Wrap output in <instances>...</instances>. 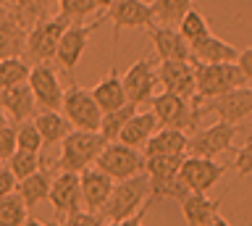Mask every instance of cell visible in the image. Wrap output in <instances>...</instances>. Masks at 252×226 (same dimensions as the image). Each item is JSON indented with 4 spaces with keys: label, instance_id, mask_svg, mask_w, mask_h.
I'll return each mask as SVG.
<instances>
[{
    "label": "cell",
    "instance_id": "6da1fadb",
    "mask_svg": "<svg viewBox=\"0 0 252 226\" xmlns=\"http://www.w3.org/2000/svg\"><path fill=\"white\" fill-rule=\"evenodd\" d=\"M61 155L58 161L53 163V168L66 171V174H84L92 163H97L100 153L105 150V139H102L100 131H71V134L61 142Z\"/></svg>",
    "mask_w": 252,
    "mask_h": 226
},
{
    "label": "cell",
    "instance_id": "7a4b0ae2",
    "mask_svg": "<svg viewBox=\"0 0 252 226\" xmlns=\"http://www.w3.org/2000/svg\"><path fill=\"white\" fill-rule=\"evenodd\" d=\"M194 82H197V97L192 103H200V100H213L247 87L250 79L244 76L239 64H220V66L194 64Z\"/></svg>",
    "mask_w": 252,
    "mask_h": 226
},
{
    "label": "cell",
    "instance_id": "3957f363",
    "mask_svg": "<svg viewBox=\"0 0 252 226\" xmlns=\"http://www.w3.org/2000/svg\"><path fill=\"white\" fill-rule=\"evenodd\" d=\"M150 200V176L139 174L124 182H116L113 194H110L105 210L100 216H105L108 221H126V218L137 216Z\"/></svg>",
    "mask_w": 252,
    "mask_h": 226
},
{
    "label": "cell",
    "instance_id": "277c9868",
    "mask_svg": "<svg viewBox=\"0 0 252 226\" xmlns=\"http://www.w3.org/2000/svg\"><path fill=\"white\" fill-rule=\"evenodd\" d=\"M71 27V21L66 16H53V19H45L39 21L37 27L29 29V37H27V50H24V56L29 61H34L37 64H50L55 61V53H58V45L63 40V34H66V29Z\"/></svg>",
    "mask_w": 252,
    "mask_h": 226
},
{
    "label": "cell",
    "instance_id": "5b68a950",
    "mask_svg": "<svg viewBox=\"0 0 252 226\" xmlns=\"http://www.w3.org/2000/svg\"><path fill=\"white\" fill-rule=\"evenodd\" d=\"M145 153H139L137 147H129L124 142H108L105 150L100 153L94 168H100L102 174H108L113 182H124V179L145 174Z\"/></svg>",
    "mask_w": 252,
    "mask_h": 226
},
{
    "label": "cell",
    "instance_id": "8992f818",
    "mask_svg": "<svg viewBox=\"0 0 252 226\" xmlns=\"http://www.w3.org/2000/svg\"><path fill=\"white\" fill-rule=\"evenodd\" d=\"M63 116L76 131H100L102 111L97 100L92 97V90H82L79 84H71L63 95Z\"/></svg>",
    "mask_w": 252,
    "mask_h": 226
},
{
    "label": "cell",
    "instance_id": "52a82bcc",
    "mask_svg": "<svg viewBox=\"0 0 252 226\" xmlns=\"http://www.w3.org/2000/svg\"><path fill=\"white\" fill-rule=\"evenodd\" d=\"M150 108H153L155 119L160 121V129L187 131V129H194L197 121L202 119L200 111H197L189 100L173 95V92H165V90L150 100Z\"/></svg>",
    "mask_w": 252,
    "mask_h": 226
},
{
    "label": "cell",
    "instance_id": "ba28073f",
    "mask_svg": "<svg viewBox=\"0 0 252 226\" xmlns=\"http://www.w3.org/2000/svg\"><path fill=\"white\" fill-rule=\"evenodd\" d=\"M200 116L205 113H213L218 121L223 124H236L247 121L252 116V90L250 87H242V90H234L228 95H220V97H213V100H200V103H192Z\"/></svg>",
    "mask_w": 252,
    "mask_h": 226
},
{
    "label": "cell",
    "instance_id": "9c48e42d",
    "mask_svg": "<svg viewBox=\"0 0 252 226\" xmlns=\"http://www.w3.org/2000/svg\"><path fill=\"white\" fill-rule=\"evenodd\" d=\"M234 137H236V127L223 124V121H216V124H210V127H205V129H197L194 134L189 137L187 155L216 161L220 153L231 150Z\"/></svg>",
    "mask_w": 252,
    "mask_h": 226
},
{
    "label": "cell",
    "instance_id": "30bf717a",
    "mask_svg": "<svg viewBox=\"0 0 252 226\" xmlns=\"http://www.w3.org/2000/svg\"><path fill=\"white\" fill-rule=\"evenodd\" d=\"M223 163H216L210 158H194V155H187L184 163H181V171H179V179L187 184L189 192H197V194H205L216 187L226 174Z\"/></svg>",
    "mask_w": 252,
    "mask_h": 226
},
{
    "label": "cell",
    "instance_id": "8fae6325",
    "mask_svg": "<svg viewBox=\"0 0 252 226\" xmlns=\"http://www.w3.org/2000/svg\"><path fill=\"white\" fill-rule=\"evenodd\" d=\"M29 90L37 100V108L39 111H61L63 108V87H61V79L55 74V68L50 64H37L32 66V74H29Z\"/></svg>",
    "mask_w": 252,
    "mask_h": 226
},
{
    "label": "cell",
    "instance_id": "7c38bea8",
    "mask_svg": "<svg viewBox=\"0 0 252 226\" xmlns=\"http://www.w3.org/2000/svg\"><path fill=\"white\" fill-rule=\"evenodd\" d=\"M158 84H163L165 92L192 100L197 97V82H194V64L192 61H160L155 68Z\"/></svg>",
    "mask_w": 252,
    "mask_h": 226
},
{
    "label": "cell",
    "instance_id": "4fadbf2b",
    "mask_svg": "<svg viewBox=\"0 0 252 226\" xmlns=\"http://www.w3.org/2000/svg\"><path fill=\"white\" fill-rule=\"evenodd\" d=\"M53 210H55V221L74 216L82 210L84 200H82V176L79 174H66L61 171L58 176H53V187H50V197Z\"/></svg>",
    "mask_w": 252,
    "mask_h": 226
},
{
    "label": "cell",
    "instance_id": "5bb4252c",
    "mask_svg": "<svg viewBox=\"0 0 252 226\" xmlns=\"http://www.w3.org/2000/svg\"><path fill=\"white\" fill-rule=\"evenodd\" d=\"M105 16L113 24V45H118L121 29H142V27L147 29L155 24L153 8H150V3H145V0H116L108 8Z\"/></svg>",
    "mask_w": 252,
    "mask_h": 226
},
{
    "label": "cell",
    "instance_id": "9a60e30c",
    "mask_svg": "<svg viewBox=\"0 0 252 226\" xmlns=\"http://www.w3.org/2000/svg\"><path fill=\"white\" fill-rule=\"evenodd\" d=\"M97 27H100V21H94V24H71L66 29V34H63V40L58 45V53H55V61L66 71L68 79H74V68L82 61L87 42H90V37Z\"/></svg>",
    "mask_w": 252,
    "mask_h": 226
},
{
    "label": "cell",
    "instance_id": "2e32d148",
    "mask_svg": "<svg viewBox=\"0 0 252 226\" xmlns=\"http://www.w3.org/2000/svg\"><path fill=\"white\" fill-rule=\"evenodd\" d=\"M155 87H158V74L153 64L147 58H139L126 68L124 74V90H126V100L134 105H145L155 97Z\"/></svg>",
    "mask_w": 252,
    "mask_h": 226
},
{
    "label": "cell",
    "instance_id": "e0dca14e",
    "mask_svg": "<svg viewBox=\"0 0 252 226\" xmlns=\"http://www.w3.org/2000/svg\"><path fill=\"white\" fill-rule=\"evenodd\" d=\"M147 37L153 40L158 61H192L189 42L181 37L176 27H147Z\"/></svg>",
    "mask_w": 252,
    "mask_h": 226
},
{
    "label": "cell",
    "instance_id": "ac0fdd59",
    "mask_svg": "<svg viewBox=\"0 0 252 226\" xmlns=\"http://www.w3.org/2000/svg\"><path fill=\"white\" fill-rule=\"evenodd\" d=\"M82 176V200H84V210H90V213H102L110 200V194H113V187L116 182L110 179L108 174H102L100 168H87Z\"/></svg>",
    "mask_w": 252,
    "mask_h": 226
},
{
    "label": "cell",
    "instance_id": "d6986e66",
    "mask_svg": "<svg viewBox=\"0 0 252 226\" xmlns=\"http://www.w3.org/2000/svg\"><path fill=\"white\" fill-rule=\"evenodd\" d=\"M192 50V64H205V66H220V64H236L239 50L234 45L223 42L216 34H208L202 40H197L189 45Z\"/></svg>",
    "mask_w": 252,
    "mask_h": 226
},
{
    "label": "cell",
    "instance_id": "ffe728a7",
    "mask_svg": "<svg viewBox=\"0 0 252 226\" xmlns=\"http://www.w3.org/2000/svg\"><path fill=\"white\" fill-rule=\"evenodd\" d=\"M27 37L29 29L11 11H0V61L21 58V53L27 50Z\"/></svg>",
    "mask_w": 252,
    "mask_h": 226
},
{
    "label": "cell",
    "instance_id": "44dd1931",
    "mask_svg": "<svg viewBox=\"0 0 252 226\" xmlns=\"http://www.w3.org/2000/svg\"><path fill=\"white\" fill-rule=\"evenodd\" d=\"M92 97L97 100L102 113L118 111V108H124L129 103V100H126V90H124V76L118 74L116 66H110V71L92 87Z\"/></svg>",
    "mask_w": 252,
    "mask_h": 226
},
{
    "label": "cell",
    "instance_id": "7402d4cb",
    "mask_svg": "<svg viewBox=\"0 0 252 226\" xmlns=\"http://www.w3.org/2000/svg\"><path fill=\"white\" fill-rule=\"evenodd\" d=\"M0 105H3V111L11 116L16 124L32 121L39 113L37 111V100H34V95H32L29 84H19V87H11V90L0 92Z\"/></svg>",
    "mask_w": 252,
    "mask_h": 226
},
{
    "label": "cell",
    "instance_id": "603a6c76",
    "mask_svg": "<svg viewBox=\"0 0 252 226\" xmlns=\"http://www.w3.org/2000/svg\"><path fill=\"white\" fill-rule=\"evenodd\" d=\"M220 200L223 197H205V194H197L192 192L187 200H181V216H184L187 226H210V221L218 216V208H220Z\"/></svg>",
    "mask_w": 252,
    "mask_h": 226
},
{
    "label": "cell",
    "instance_id": "cb8c5ba5",
    "mask_svg": "<svg viewBox=\"0 0 252 226\" xmlns=\"http://www.w3.org/2000/svg\"><path fill=\"white\" fill-rule=\"evenodd\" d=\"M189 147V134L179 129H160L150 137L145 145V158H155V155H187Z\"/></svg>",
    "mask_w": 252,
    "mask_h": 226
},
{
    "label": "cell",
    "instance_id": "d4e9b609",
    "mask_svg": "<svg viewBox=\"0 0 252 226\" xmlns=\"http://www.w3.org/2000/svg\"><path fill=\"white\" fill-rule=\"evenodd\" d=\"M155 131H160V121L155 119V113L153 111H139L124 127L118 142H124V145H129V147H142V145L150 142V137H153Z\"/></svg>",
    "mask_w": 252,
    "mask_h": 226
},
{
    "label": "cell",
    "instance_id": "484cf974",
    "mask_svg": "<svg viewBox=\"0 0 252 226\" xmlns=\"http://www.w3.org/2000/svg\"><path fill=\"white\" fill-rule=\"evenodd\" d=\"M34 124H37L39 134H42V150L63 142V139L74 131V127L68 124V119L61 116L58 111H39L34 116Z\"/></svg>",
    "mask_w": 252,
    "mask_h": 226
},
{
    "label": "cell",
    "instance_id": "4316f807",
    "mask_svg": "<svg viewBox=\"0 0 252 226\" xmlns=\"http://www.w3.org/2000/svg\"><path fill=\"white\" fill-rule=\"evenodd\" d=\"M50 187H53V168L45 166L42 171H37V174H32L29 179L19 182L16 192L21 194V200L27 202V208L32 210L34 205H39L42 200L50 197Z\"/></svg>",
    "mask_w": 252,
    "mask_h": 226
},
{
    "label": "cell",
    "instance_id": "83f0119b",
    "mask_svg": "<svg viewBox=\"0 0 252 226\" xmlns=\"http://www.w3.org/2000/svg\"><path fill=\"white\" fill-rule=\"evenodd\" d=\"M158 27H179L181 19L194 8L192 0H153L150 3Z\"/></svg>",
    "mask_w": 252,
    "mask_h": 226
},
{
    "label": "cell",
    "instance_id": "f1b7e54d",
    "mask_svg": "<svg viewBox=\"0 0 252 226\" xmlns=\"http://www.w3.org/2000/svg\"><path fill=\"white\" fill-rule=\"evenodd\" d=\"M137 108H139V105L126 103L124 108H118V111L102 113V124H100V134H102V139H105V142H118V137H121L124 127L139 113Z\"/></svg>",
    "mask_w": 252,
    "mask_h": 226
},
{
    "label": "cell",
    "instance_id": "f546056e",
    "mask_svg": "<svg viewBox=\"0 0 252 226\" xmlns=\"http://www.w3.org/2000/svg\"><path fill=\"white\" fill-rule=\"evenodd\" d=\"M50 5H53V0H13L11 13H13V16L19 19L27 29H32V27H37L39 21L47 19Z\"/></svg>",
    "mask_w": 252,
    "mask_h": 226
},
{
    "label": "cell",
    "instance_id": "4dcf8cb0",
    "mask_svg": "<svg viewBox=\"0 0 252 226\" xmlns=\"http://www.w3.org/2000/svg\"><path fill=\"white\" fill-rule=\"evenodd\" d=\"M32 74V66L24 58H11V61H0V92L27 84Z\"/></svg>",
    "mask_w": 252,
    "mask_h": 226
},
{
    "label": "cell",
    "instance_id": "1f68e13d",
    "mask_svg": "<svg viewBox=\"0 0 252 226\" xmlns=\"http://www.w3.org/2000/svg\"><path fill=\"white\" fill-rule=\"evenodd\" d=\"M184 158L187 155H155V158H147L145 174L150 179H176Z\"/></svg>",
    "mask_w": 252,
    "mask_h": 226
},
{
    "label": "cell",
    "instance_id": "d6a6232c",
    "mask_svg": "<svg viewBox=\"0 0 252 226\" xmlns=\"http://www.w3.org/2000/svg\"><path fill=\"white\" fill-rule=\"evenodd\" d=\"M27 218H29V208L19 192L0 197V226H24Z\"/></svg>",
    "mask_w": 252,
    "mask_h": 226
},
{
    "label": "cell",
    "instance_id": "836d02e7",
    "mask_svg": "<svg viewBox=\"0 0 252 226\" xmlns=\"http://www.w3.org/2000/svg\"><path fill=\"white\" fill-rule=\"evenodd\" d=\"M47 166L45 158H39V153H16L11 161H8V168H11V174L24 182V179H29L32 174H37V171H42Z\"/></svg>",
    "mask_w": 252,
    "mask_h": 226
},
{
    "label": "cell",
    "instance_id": "e575fe53",
    "mask_svg": "<svg viewBox=\"0 0 252 226\" xmlns=\"http://www.w3.org/2000/svg\"><path fill=\"white\" fill-rule=\"evenodd\" d=\"M179 32H181V37L192 45V42H197V40H202V37H208V34H213L210 32V27H208V21H205V16L197 8H192L187 13L184 19H181V24L176 27Z\"/></svg>",
    "mask_w": 252,
    "mask_h": 226
},
{
    "label": "cell",
    "instance_id": "d590c367",
    "mask_svg": "<svg viewBox=\"0 0 252 226\" xmlns=\"http://www.w3.org/2000/svg\"><path fill=\"white\" fill-rule=\"evenodd\" d=\"M58 3V13L66 16L71 24H84V19L97 8L94 0H55Z\"/></svg>",
    "mask_w": 252,
    "mask_h": 226
},
{
    "label": "cell",
    "instance_id": "8d00e7d4",
    "mask_svg": "<svg viewBox=\"0 0 252 226\" xmlns=\"http://www.w3.org/2000/svg\"><path fill=\"white\" fill-rule=\"evenodd\" d=\"M16 131H19V150L21 153H39L42 150V134H39L34 119L16 124Z\"/></svg>",
    "mask_w": 252,
    "mask_h": 226
},
{
    "label": "cell",
    "instance_id": "74e56055",
    "mask_svg": "<svg viewBox=\"0 0 252 226\" xmlns=\"http://www.w3.org/2000/svg\"><path fill=\"white\" fill-rule=\"evenodd\" d=\"M19 153V131L13 124H8L5 129H0V161H11Z\"/></svg>",
    "mask_w": 252,
    "mask_h": 226
},
{
    "label": "cell",
    "instance_id": "f35d334b",
    "mask_svg": "<svg viewBox=\"0 0 252 226\" xmlns=\"http://www.w3.org/2000/svg\"><path fill=\"white\" fill-rule=\"evenodd\" d=\"M234 171H236V179H247V176H252V137L239 147V150H236Z\"/></svg>",
    "mask_w": 252,
    "mask_h": 226
},
{
    "label": "cell",
    "instance_id": "ab89813d",
    "mask_svg": "<svg viewBox=\"0 0 252 226\" xmlns=\"http://www.w3.org/2000/svg\"><path fill=\"white\" fill-rule=\"evenodd\" d=\"M55 226H105L102 218L97 213H90V210H79V213L63 218V221H55Z\"/></svg>",
    "mask_w": 252,
    "mask_h": 226
},
{
    "label": "cell",
    "instance_id": "60d3db41",
    "mask_svg": "<svg viewBox=\"0 0 252 226\" xmlns=\"http://www.w3.org/2000/svg\"><path fill=\"white\" fill-rule=\"evenodd\" d=\"M16 187H19V179L11 174V168H3V171H0V197L16 194Z\"/></svg>",
    "mask_w": 252,
    "mask_h": 226
},
{
    "label": "cell",
    "instance_id": "b9f144b4",
    "mask_svg": "<svg viewBox=\"0 0 252 226\" xmlns=\"http://www.w3.org/2000/svg\"><path fill=\"white\" fill-rule=\"evenodd\" d=\"M236 64H239V68L244 71V76L252 82V48H244L239 50V58H236Z\"/></svg>",
    "mask_w": 252,
    "mask_h": 226
},
{
    "label": "cell",
    "instance_id": "7bdbcfd3",
    "mask_svg": "<svg viewBox=\"0 0 252 226\" xmlns=\"http://www.w3.org/2000/svg\"><path fill=\"white\" fill-rule=\"evenodd\" d=\"M147 208H150V205H145V208H142V210H139L137 216L126 218V221H118V224H121V226H142V218H145V213H147Z\"/></svg>",
    "mask_w": 252,
    "mask_h": 226
},
{
    "label": "cell",
    "instance_id": "ee69618b",
    "mask_svg": "<svg viewBox=\"0 0 252 226\" xmlns=\"http://www.w3.org/2000/svg\"><path fill=\"white\" fill-rule=\"evenodd\" d=\"M210 226H231V224H228L226 218H223V216L218 213V216H216V218H213V221H210Z\"/></svg>",
    "mask_w": 252,
    "mask_h": 226
},
{
    "label": "cell",
    "instance_id": "f6af8a7d",
    "mask_svg": "<svg viewBox=\"0 0 252 226\" xmlns=\"http://www.w3.org/2000/svg\"><path fill=\"white\" fill-rule=\"evenodd\" d=\"M113 3H116V0H94V5H97V8H110Z\"/></svg>",
    "mask_w": 252,
    "mask_h": 226
},
{
    "label": "cell",
    "instance_id": "bcb514c9",
    "mask_svg": "<svg viewBox=\"0 0 252 226\" xmlns=\"http://www.w3.org/2000/svg\"><path fill=\"white\" fill-rule=\"evenodd\" d=\"M24 226H47V224H42V221H37V218H27V224H24Z\"/></svg>",
    "mask_w": 252,
    "mask_h": 226
},
{
    "label": "cell",
    "instance_id": "7dc6e473",
    "mask_svg": "<svg viewBox=\"0 0 252 226\" xmlns=\"http://www.w3.org/2000/svg\"><path fill=\"white\" fill-rule=\"evenodd\" d=\"M8 3H11V0H0V11H3L5 5H8Z\"/></svg>",
    "mask_w": 252,
    "mask_h": 226
},
{
    "label": "cell",
    "instance_id": "c3c4849f",
    "mask_svg": "<svg viewBox=\"0 0 252 226\" xmlns=\"http://www.w3.org/2000/svg\"><path fill=\"white\" fill-rule=\"evenodd\" d=\"M105 226H121V224H118V221H108Z\"/></svg>",
    "mask_w": 252,
    "mask_h": 226
},
{
    "label": "cell",
    "instance_id": "681fc988",
    "mask_svg": "<svg viewBox=\"0 0 252 226\" xmlns=\"http://www.w3.org/2000/svg\"><path fill=\"white\" fill-rule=\"evenodd\" d=\"M0 171H3V161H0Z\"/></svg>",
    "mask_w": 252,
    "mask_h": 226
}]
</instances>
